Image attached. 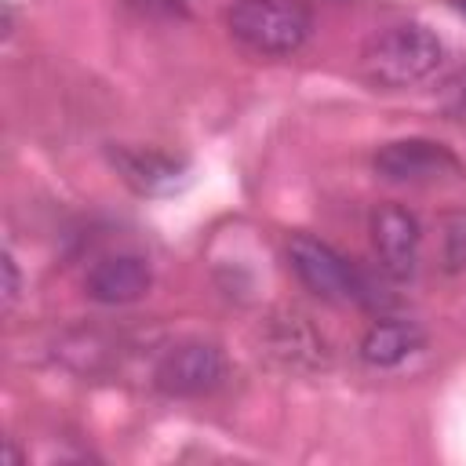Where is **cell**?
I'll use <instances>...</instances> for the list:
<instances>
[{
    "instance_id": "1",
    "label": "cell",
    "mask_w": 466,
    "mask_h": 466,
    "mask_svg": "<svg viewBox=\"0 0 466 466\" xmlns=\"http://www.w3.org/2000/svg\"><path fill=\"white\" fill-rule=\"evenodd\" d=\"M444 62L441 36L422 22H397L360 51V76L379 91H404L430 80Z\"/></svg>"
},
{
    "instance_id": "2",
    "label": "cell",
    "mask_w": 466,
    "mask_h": 466,
    "mask_svg": "<svg viewBox=\"0 0 466 466\" xmlns=\"http://www.w3.org/2000/svg\"><path fill=\"white\" fill-rule=\"evenodd\" d=\"M226 29L251 55L288 58L309 44L313 15L302 0H233Z\"/></svg>"
},
{
    "instance_id": "3",
    "label": "cell",
    "mask_w": 466,
    "mask_h": 466,
    "mask_svg": "<svg viewBox=\"0 0 466 466\" xmlns=\"http://www.w3.org/2000/svg\"><path fill=\"white\" fill-rule=\"evenodd\" d=\"M288 266L302 280L306 291H313L324 302H353V306H375V288L360 266H353L339 248L313 233H295L288 240Z\"/></svg>"
},
{
    "instance_id": "4",
    "label": "cell",
    "mask_w": 466,
    "mask_h": 466,
    "mask_svg": "<svg viewBox=\"0 0 466 466\" xmlns=\"http://www.w3.org/2000/svg\"><path fill=\"white\" fill-rule=\"evenodd\" d=\"M226 379V357L208 339H186L164 350L153 368V386L167 397H204Z\"/></svg>"
},
{
    "instance_id": "5",
    "label": "cell",
    "mask_w": 466,
    "mask_h": 466,
    "mask_svg": "<svg viewBox=\"0 0 466 466\" xmlns=\"http://www.w3.org/2000/svg\"><path fill=\"white\" fill-rule=\"evenodd\" d=\"M371 167L379 178L386 182H408V186H419V182H437V178H451L459 175V160L455 153L437 142V138H422V135H411V138H393L386 146L375 149L371 157Z\"/></svg>"
},
{
    "instance_id": "6",
    "label": "cell",
    "mask_w": 466,
    "mask_h": 466,
    "mask_svg": "<svg viewBox=\"0 0 466 466\" xmlns=\"http://www.w3.org/2000/svg\"><path fill=\"white\" fill-rule=\"evenodd\" d=\"M262 350L288 371H320L331 360L324 335L299 309H277L262 324Z\"/></svg>"
},
{
    "instance_id": "7",
    "label": "cell",
    "mask_w": 466,
    "mask_h": 466,
    "mask_svg": "<svg viewBox=\"0 0 466 466\" xmlns=\"http://www.w3.org/2000/svg\"><path fill=\"white\" fill-rule=\"evenodd\" d=\"M371 244L379 255V266L393 280H408L419 269V251H422V226L415 211L404 204H379L371 211Z\"/></svg>"
},
{
    "instance_id": "8",
    "label": "cell",
    "mask_w": 466,
    "mask_h": 466,
    "mask_svg": "<svg viewBox=\"0 0 466 466\" xmlns=\"http://www.w3.org/2000/svg\"><path fill=\"white\" fill-rule=\"evenodd\" d=\"M149 288H153V266H149L146 255H135V251L106 255L84 277V291L98 306H127V302H138V299L149 295Z\"/></svg>"
},
{
    "instance_id": "9",
    "label": "cell",
    "mask_w": 466,
    "mask_h": 466,
    "mask_svg": "<svg viewBox=\"0 0 466 466\" xmlns=\"http://www.w3.org/2000/svg\"><path fill=\"white\" fill-rule=\"evenodd\" d=\"M109 164L116 167V175L135 193H167L186 175V164L178 157H171V153H160V149L116 146V149H109Z\"/></svg>"
},
{
    "instance_id": "10",
    "label": "cell",
    "mask_w": 466,
    "mask_h": 466,
    "mask_svg": "<svg viewBox=\"0 0 466 466\" xmlns=\"http://www.w3.org/2000/svg\"><path fill=\"white\" fill-rule=\"evenodd\" d=\"M426 346V331L408 320V317H379L364 335H360V360L368 368H397L404 364L411 353H419Z\"/></svg>"
},
{
    "instance_id": "11",
    "label": "cell",
    "mask_w": 466,
    "mask_h": 466,
    "mask_svg": "<svg viewBox=\"0 0 466 466\" xmlns=\"http://www.w3.org/2000/svg\"><path fill=\"white\" fill-rule=\"evenodd\" d=\"M441 262L448 273L466 269V215H451L444 222V240H441Z\"/></svg>"
},
{
    "instance_id": "12",
    "label": "cell",
    "mask_w": 466,
    "mask_h": 466,
    "mask_svg": "<svg viewBox=\"0 0 466 466\" xmlns=\"http://www.w3.org/2000/svg\"><path fill=\"white\" fill-rule=\"evenodd\" d=\"M18 291H22V277H18V262H15V255L7 251V255H4V309H11V306H15V299H18Z\"/></svg>"
},
{
    "instance_id": "13",
    "label": "cell",
    "mask_w": 466,
    "mask_h": 466,
    "mask_svg": "<svg viewBox=\"0 0 466 466\" xmlns=\"http://www.w3.org/2000/svg\"><path fill=\"white\" fill-rule=\"evenodd\" d=\"M135 4L153 15H186V0H135Z\"/></svg>"
},
{
    "instance_id": "14",
    "label": "cell",
    "mask_w": 466,
    "mask_h": 466,
    "mask_svg": "<svg viewBox=\"0 0 466 466\" xmlns=\"http://www.w3.org/2000/svg\"><path fill=\"white\" fill-rule=\"evenodd\" d=\"M15 33V11H11V4H4V40Z\"/></svg>"
},
{
    "instance_id": "15",
    "label": "cell",
    "mask_w": 466,
    "mask_h": 466,
    "mask_svg": "<svg viewBox=\"0 0 466 466\" xmlns=\"http://www.w3.org/2000/svg\"><path fill=\"white\" fill-rule=\"evenodd\" d=\"M455 7H459V11H462V15H466V0H455Z\"/></svg>"
}]
</instances>
